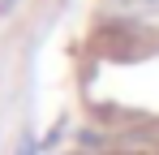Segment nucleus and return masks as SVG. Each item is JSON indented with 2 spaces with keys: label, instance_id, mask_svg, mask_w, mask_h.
Returning a JSON list of instances; mask_svg holds the SVG:
<instances>
[{
  "label": "nucleus",
  "instance_id": "nucleus-1",
  "mask_svg": "<svg viewBox=\"0 0 159 155\" xmlns=\"http://www.w3.org/2000/svg\"><path fill=\"white\" fill-rule=\"evenodd\" d=\"M17 155H34V147H30V138L22 142V151H17Z\"/></svg>",
  "mask_w": 159,
  "mask_h": 155
},
{
  "label": "nucleus",
  "instance_id": "nucleus-2",
  "mask_svg": "<svg viewBox=\"0 0 159 155\" xmlns=\"http://www.w3.org/2000/svg\"><path fill=\"white\" fill-rule=\"evenodd\" d=\"M13 4H17V0H0V9H4V13H9V9H13Z\"/></svg>",
  "mask_w": 159,
  "mask_h": 155
}]
</instances>
